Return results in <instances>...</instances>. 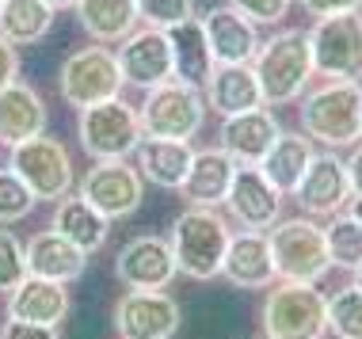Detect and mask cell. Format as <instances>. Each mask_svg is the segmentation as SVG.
<instances>
[{"mask_svg":"<svg viewBox=\"0 0 362 339\" xmlns=\"http://www.w3.org/2000/svg\"><path fill=\"white\" fill-rule=\"evenodd\" d=\"M263 339H271V335H263Z\"/></svg>","mask_w":362,"mask_h":339,"instance_id":"obj_44","label":"cell"},{"mask_svg":"<svg viewBox=\"0 0 362 339\" xmlns=\"http://www.w3.org/2000/svg\"><path fill=\"white\" fill-rule=\"evenodd\" d=\"M313 69L325 81H362V12L325 16L309 27Z\"/></svg>","mask_w":362,"mask_h":339,"instance_id":"obj_10","label":"cell"},{"mask_svg":"<svg viewBox=\"0 0 362 339\" xmlns=\"http://www.w3.org/2000/svg\"><path fill=\"white\" fill-rule=\"evenodd\" d=\"M313 157H317L313 138H305V133H279V141L271 145V153L259 160V168L282 195H293V191L301 187V179H305Z\"/></svg>","mask_w":362,"mask_h":339,"instance_id":"obj_28","label":"cell"},{"mask_svg":"<svg viewBox=\"0 0 362 339\" xmlns=\"http://www.w3.org/2000/svg\"><path fill=\"white\" fill-rule=\"evenodd\" d=\"M271 240V259H275V275L282 282H305L317 286L320 278L332 270L328 256V237L325 225H317V218H286L279 225L267 229Z\"/></svg>","mask_w":362,"mask_h":339,"instance_id":"obj_4","label":"cell"},{"mask_svg":"<svg viewBox=\"0 0 362 339\" xmlns=\"http://www.w3.org/2000/svg\"><path fill=\"white\" fill-rule=\"evenodd\" d=\"M233 176H237V160L221 145L218 149H194V164L180 191L187 198V206H221L229 198Z\"/></svg>","mask_w":362,"mask_h":339,"instance_id":"obj_24","label":"cell"},{"mask_svg":"<svg viewBox=\"0 0 362 339\" xmlns=\"http://www.w3.org/2000/svg\"><path fill=\"white\" fill-rule=\"evenodd\" d=\"M267 107H286L298 103L305 95L309 81H313V46H309V31H279L267 42H259V54L252 61Z\"/></svg>","mask_w":362,"mask_h":339,"instance_id":"obj_2","label":"cell"},{"mask_svg":"<svg viewBox=\"0 0 362 339\" xmlns=\"http://www.w3.org/2000/svg\"><path fill=\"white\" fill-rule=\"evenodd\" d=\"M54 8L46 0H4L0 4V35L12 46H35L50 35Z\"/></svg>","mask_w":362,"mask_h":339,"instance_id":"obj_30","label":"cell"},{"mask_svg":"<svg viewBox=\"0 0 362 339\" xmlns=\"http://www.w3.org/2000/svg\"><path fill=\"white\" fill-rule=\"evenodd\" d=\"M347 214H351V218H355L358 225H362V195H351V202H347Z\"/></svg>","mask_w":362,"mask_h":339,"instance_id":"obj_41","label":"cell"},{"mask_svg":"<svg viewBox=\"0 0 362 339\" xmlns=\"http://www.w3.org/2000/svg\"><path fill=\"white\" fill-rule=\"evenodd\" d=\"M279 133H282V126L275 114L267 107H256V111L233 114V119L221 122V149L237 164H259L271 153V145L279 141Z\"/></svg>","mask_w":362,"mask_h":339,"instance_id":"obj_18","label":"cell"},{"mask_svg":"<svg viewBox=\"0 0 362 339\" xmlns=\"http://www.w3.org/2000/svg\"><path fill=\"white\" fill-rule=\"evenodd\" d=\"M76 133H81V149L92 160H126L130 153H138L145 138L138 107H130L122 95L84 107L81 119H76Z\"/></svg>","mask_w":362,"mask_h":339,"instance_id":"obj_6","label":"cell"},{"mask_svg":"<svg viewBox=\"0 0 362 339\" xmlns=\"http://www.w3.org/2000/svg\"><path fill=\"white\" fill-rule=\"evenodd\" d=\"M183 324V309L172 294L160 290H130L115 305L119 339H172Z\"/></svg>","mask_w":362,"mask_h":339,"instance_id":"obj_12","label":"cell"},{"mask_svg":"<svg viewBox=\"0 0 362 339\" xmlns=\"http://www.w3.org/2000/svg\"><path fill=\"white\" fill-rule=\"evenodd\" d=\"M122 69H119V57L107 46H88V50H76L62 61V73H57V88H62V100L69 107L84 111L95 107V103L107 100H119L122 92Z\"/></svg>","mask_w":362,"mask_h":339,"instance_id":"obj_9","label":"cell"},{"mask_svg":"<svg viewBox=\"0 0 362 339\" xmlns=\"http://www.w3.org/2000/svg\"><path fill=\"white\" fill-rule=\"evenodd\" d=\"M180 275L172 244L160 237H134L115 256V278L126 290H168Z\"/></svg>","mask_w":362,"mask_h":339,"instance_id":"obj_16","label":"cell"},{"mask_svg":"<svg viewBox=\"0 0 362 339\" xmlns=\"http://www.w3.org/2000/svg\"><path fill=\"white\" fill-rule=\"evenodd\" d=\"M19 81V46H12L4 35H0V88Z\"/></svg>","mask_w":362,"mask_h":339,"instance_id":"obj_39","label":"cell"},{"mask_svg":"<svg viewBox=\"0 0 362 339\" xmlns=\"http://www.w3.org/2000/svg\"><path fill=\"white\" fill-rule=\"evenodd\" d=\"M202 27H206L210 38V54L218 65H252L259 54V27L252 23L248 16H240L233 4L210 8L202 16Z\"/></svg>","mask_w":362,"mask_h":339,"instance_id":"obj_17","label":"cell"},{"mask_svg":"<svg viewBox=\"0 0 362 339\" xmlns=\"http://www.w3.org/2000/svg\"><path fill=\"white\" fill-rule=\"evenodd\" d=\"M240 16H248L256 27H271V23H282L290 16L293 0H229Z\"/></svg>","mask_w":362,"mask_h":339,"instance_id":"obj_36","label":"cell"},{"mask_svg":"<svg viewBox=\"0 0 362 339\" xmlns=\"http://www.w3.org/2000/svg\"><path fill=\"white\" fill-rule=\"evenodd\" d=\"M325 237H328L332 267H344V270H358L362 267V225L347 214V210L336 214V218H328Z\"/></svg>","mask_w":362,"mask_h":339,"instance_id":"obj_31","label":"cell"},{"mask_svg":"<svg viewBox=\"0 0 362 339\" xmlns=\"http://www.w3.org/2000/svg\"><path fill=\"white\" fill-rule=\"evenodd\" d=\"M355 286H358V290H362V267H358V270H355Z\"/></svg>","mask_w":362,"mask_h":339,"instance_id":"obj_43","label":"cell"},{"mask_svg":"<svg viewBox=\"0 0 362 339\" xmlns=\"http://www.w3.org/2000/svg\"><path fill=\"white\" fill-rule=\"evenodd\" d=\"M301 8H305L313 19H325V16L362 12V0H301Z\"/></svg>","mask_w":362,"mask_h":339,"instance_id":"obj_38","label":"cell"},{"mask_svg":"<svg viewBox=\"0 0 362 339\" xmlns=\"http://www.w3.org/2000/svg\"><path fill=\"white\" fill-rule=\"evenodd\" d=\"M138 16L145 27L172 31V27L194 19V0H138Z\"/></svg>","mask_w":362,"mask_h":339,"instance_id":"obj_34","label":"cell"},{"mask_svg":"<svg viewBox=\"0 0 362 339\" xmlns=\"http://www.w3.org/2000/svg\"><path fill=\"white\" fill-rule=\"evenodd\" d=\"M347 179H351V191L362 195V141L351 149V157H347Z\"/></svg>","mask_w":362,"mask_h":339,"instance_id":"obj_40","label":"cell"},{"mask_svg":"<svg viewBox=\"0 0 362 339\" xmlns=\"http://www.w3.org/2000/svg\"><path fill=\"white\" fill-rule=\"evenodd\" d=\"M88 38H95L100 46L126 42L138 31L141 16H138V0H81L73 8Z\"/></svg>","mask_w":362,"mask_h":339,"instance_id":"obj_27","label":"cell"},{"mask_svg":"<svg viewBox=\"0 0 362 339\" xmlns=\"http://www.w3.org/2000/svg\"><path fill=\"white\" fill-rule=\"evenodd\" d=\"M351 179H347V160H339L332 149L317 153L301 179V187L293 191L298 206L305 210V218H336L347 210L351 202Z\"/></svg>","mask_w":362,"mask_h":339,"instance_id":"obj_15","label":"cell"},{"mask_svg":"<svg viewBox=\"0 0 362 339\" xmlns=\"http://www.w3.org/2000/svg\"><path fill=\"white\" fill-rule=\"evenodd\" d=\"M35 195L12 168H0V225H16L35 210Z\"/></svg>","mask_w":362,"mask_h":339,"instance_id":"obj_33","label":"cell"},{"mask_svg":"<svg viewBox=\"0 0 362 339\" xmlns=\"http://www.w3.org/2000/svg\"><path fill=\"white\" fill-rule=\"evenodd\" d=\"M0 4H4V0H0Z\"/></svg>","mask_w":362,"mask_h":339,"instance_id":"obj_45","label":"cell"},{"mask_svg":"<svg viewBox=\"0 0 362 339\" xmlns=\"http://www.w3.org/2000/svg\"><path fill=\"white\" fill-rule=\"evenodd\" d=\"M138 172L149 183L164 191H180L187 183V172L194 164V149L191 141H164V138H141L138 145Z\"/></svg>","mask_w":362,"mask_h":339,"instance_id":"obj_26","label":"cell"},{"mask_svg":"<svg viewBox=\"0 0 362 339\" xmlns=\"http://www.w3.org/2000/svg\"><path fill=\"white\" fill-rule=\"evenodd\" d=\"M221 275L240 290H271L275 282V259H271L267 232H237L229 251H225Z\"/></svg>","mask_w":362,"mask_h":339,"instance_id":"obj_20","label":"cell"},{"mask_svg":"<svg viewBox=\"0 0 362 339\" xmlns=\"http://www.w3.org/2000/svg\"><path fill=\"white\" fill-rule=\"evenodd\" d=\"M141 133L164 141H191L206 122V95L199 88H187L180 81H168L160 88L145 92V103L138 107Z\"/></svg>","mask_w":362,"mask_h":339,"instance_id":"obj_7","label":"cell"},{"mask_svg":"<svg viewBox=\"0 0 362 339\" xmlns=\"http://www.w3.org/2000/svg\"><path fill=\"white\" fill-rule=\"evenodd\" d=\"M328 332L339 339H362V290L344 286L328 302Z\"/></svg>","mask_w":362,"mask_h":339,"instance_id":"obj_32","label":"cell"},{"mask_svg":"<svg viewBox=\"0 0 362 339\" xmlns=\"http://www.w3.org/2000/svg\"><path fill=\"white\" fill-rule=\"evenodd\" d=\"M54 229L62 232L65 240H73L81 251H100L107 244V232H111V221H107L92 202H84L81 195H65L54 206Z\"/></svg>","mask_w":362,"mask_h":339,"instance_id":"obj_29","label":"cell"},{"mask_svg":"<svg viewBox=\"0 0 362 339\" xmlns=\"http://www.w3.org/2000/svg\"><path fill=\"white\" fill-rule=\"evenodd\" d=\"M301 133L325 149H355L362 141V84L325 81L301 100Z\"/></svg>","mask_w":362,"mask_h":339,"instance_id":"obj_3","label":"cell"},{"mask_svg":"<svg viewBox=\"0 0 362 339\" xmlns=\"http://www.w3.org/2000/svg\"><path fill=\"white\" fill-rule=\"evenodd\" d=\"M76 195L92 202L107 221H119V218H130L145 202V176L130 160H95L76 179Z\"/></svg>","mask_w":362,"mask_h":339,"instance_id":"obj_11","label":"cell"},{"mask_svg":"<svg viewBox=\"0 0 362 339\" xmlns=\"http://www.w3.org/2000/svg\"><path fill=\"white\" fill-rule=\"evenodd\" d=\"M225 206H229V214L240 229L267 232L271 225L282 221V191L263 176L259 164H237V176H233Z\"/></svg>","mask_w":362,"mask_h":339,"instance_id":"obj_13","label":"cell"},{"mask_svg":"<svg viewBox=\"0 0 362 339\" xmlns=\"http://www.w3.org/2000/svg\"><path fill=\"white\" fill-rule=\"evenodd\" d=\"M172 256L180 275L194 282H210L221 275L225 251L233 244V229L218 206H187L172 225Z\"/></svg>","mask_w":362,"mask_h":339,"instance_id":"obj_1","label":"cell"},{"mask_svg":"<svg viewBox=\"0 0 362 339\" xmlns=\"http://www.w3.org/2000/svg\"><path fill=\"white\" fill-rule=\"evenodd\" d=\"M8 168L31 187L35 198L42 202H62L65 195H73L76 187V168L73 157L57 138H31L16 149H8Z\"/></svg>","mask_w":362,"mask_h":339,"instance_id":"obj_8","label":"cell"},{"mask_svg":"<svg viewBox=\"0 0 362 339\" xmlns=\"http://www.w3.org/2000/svg\"><path fill=\"white\" fill-rule=\"evenodd\" d=\"M263 332L271 339H325L328 297L305 282H279L263 302Z\"/></svg>","mask_w":362,"mask_h":339,"instance_id":"obj_5","label":"cell"},{"mask_svg":"<svg viewBox=\"0 0 362 339\" xmlns=\"http://www.w3.org/2000/svg\"><path fill=\"white\" fill-rule=\"evenodd\" d=\"M0 339H62V332L57 328H42V324H23V321L8 316L0 324Z\"/></svg>","mask_w":362,"mask_h":339,"instance_id":"obj_37","label":"cell"},{"mask_svg":"<svg viewBox=\"0 0 362 339\" xmlns=\"http://www.w3.org/2000/svg\"><path fill=\"white\" fill-rule=\"evenodd\" d=\"M202 95H206L210 111L221 114V119H233V114L267 107V103H263V92H259V81H256V69H252V65H218Z\"/></svg>","mask_w":362,"mask_h":339,"instance_id":"obj_25","label":"cell"},{"mask_svg":"<svg viewBox=\"0 0 362 339\" xmlns=\"http://www.w3.org/2000/svg\"><path fill=\"white\" fill-rule=\"evenodd\" d=\"M46 130V103L27 81H16L0 88V145L16 149V145L42 138Z\"/></svg>","mask_w":362,"mask_h":339,"instance_id":"obj_19","label":"cell"},{"mask_svg":"<svg viewBox=\"0 0 362 339\" xmlns=\"http://www.w3.org/2000/svg\"><path fill=\"white\" fill-rule=\"evenodd\" d=\"M168 42H172V73H175V81L187 84V88L206 92L218 61H214V54H210V38H206L202 19H187V23L172 27Z\"/></svg>","mask_w":362,"mask_h":339,"instance_id":"obj_22","label":"cell"},{"mask_svg":"<svg viewBox=\"0 0 362 339\" xmlns=\"http://www.w3.org/2000/svg\"><path fill=\"white\" fill-rule=\"evenodd\" d=\"M46 4H50L54 12H65V8H76V4H81V0H46Z\"/></svg>","mask_w":362,"mask_h":339,"instance_id":"obj_42","label":"cell"},{"mask_svg":"<svg viewBox=\"0 0 362 339\" xmlns=\"http://www.w3.org/2000/svg\"><path fill=\"white\" fill-rule=\"evenodd\" d=\"M27 248L19 244L12 232L0 229V294H12L27 282Z\"/></svg>","mask_w":362,"mask_h":339,"instance_id":"obj_35","label":"cell"},{"mask_svg":"<svg viewBox=\"0 0 362 339\" xmlns=\"http://www.w3.org/2000/svg\"><path fill=\"white\" fill-rule=\"evenodd\" d=\"M88 251H81L73 240H65L57 229L35 232L27 240V270L35 278H50V282H76L84 275Z\"/></svg>","mask_w":362,"mask_h":339,"instance_id":"obj_23","label":"cell"},{"mask_svg":"<svg viewBox=\"0 0 362 339\" xmlns=\"http://www.w3.org/2000/svg\"><path fill=\"white\" fill-rule=\"evenodd\" d=\"M8 316L23 324L62 328V321L69 316V290H65V282L27 275V282L8 294Z\"/></svg>","mask_w":362,"mask_h":339,"instance_id":"obj_21","label":"cell"},{"mask_svg":"<svg viewBox=\"0 0 362 339\" xmlns=\"http://www.w3.org/2000/svg\"><path fill=\"white\" fill-rule=\"evenodd\" d=\"M119 69L122 81L134 84V88H160V84L175 81L172 73V42L168 31H156V27H138L126 42H119Z\"/></svg>","mask_w":362,"mask_h":339,"instance_id":"obj_14","label":"cell"}]
</instances>
